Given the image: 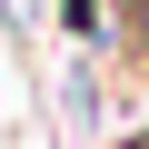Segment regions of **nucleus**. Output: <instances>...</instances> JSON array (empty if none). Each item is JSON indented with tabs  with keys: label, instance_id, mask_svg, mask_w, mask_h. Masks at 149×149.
<instances>
[{
	"label": "nucleus",
	"instance_id": "f257e3e1",
	"mask_svg": "<svg viewBox=\"0 0 149 149\" xmlns=\"http://www.w3.org/2000/svg\"><path fill=\"white\" fill-rule=\"evenodd\" d=\"M60 30L70 40H100V0H60Z\"/></svg>",
	"mask_w": 149,
	"mask_h": 149
}]
</instances>
